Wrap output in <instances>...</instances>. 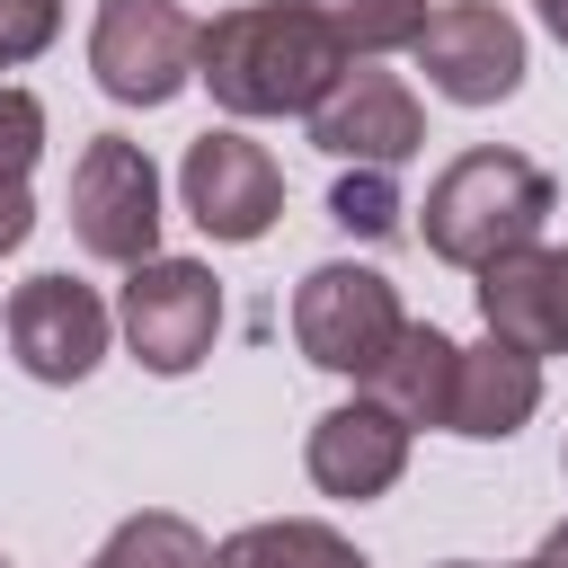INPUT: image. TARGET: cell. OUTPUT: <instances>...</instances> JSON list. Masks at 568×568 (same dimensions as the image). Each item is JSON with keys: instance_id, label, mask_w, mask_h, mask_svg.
<instances>
[{"instance_id": "277c9868", "label": "cell", "mask_w": 568, "mask_h": 568, "mask_svg": "<svg viewBox=\"0 0 568 568\" xmlns=\"http://www.w3.org/2000/svg\"><path fill=\"white\" fill-rule=\"evenodd\" d=\"M71 231H80V248L106 257V266L160 257V169H151L142 142L98 133V142L80 151V169H71Z\"/></svg>"}, {"instance_id": "7c38bea8", "label": "cell", "mask_w": 568, "mask_h": 568, "mask_svg": "<svg viewBox=\"0 0 568 568\" xmlns=\"http://www.w3.org/2000/svg\"><path fill=\"white\" fill-rule=\"evenodd\" d=\"M302 462H311V479H320L328 497H355V506H364V497H382V488L408 470V426L364 390V399H346V408H328V417L311 426V453H302Z\"/></svg>"}, {"instance_id": "d6986e66", "label": "cell", "mask_w": 568, "mask_h": 568, "mask_svg": "<svg viewBox=\"0 0 568 568\" xmlns=\"http://www.w3.org/2000/svg\"><path fill=\"white\" fill-rule=\"evenodd\" d=\"M62 36V0H0V71L36 62Z\"/></svg>"}, {"instance_id": "e0dca14e", "label": "cell", "mask_w": 568, "mask_h": 568, "mask_svg": "<svg viewBox=\"0 0 568 568\" xmlns=\"http://www.w3.org/2000/svg\"><path fill=\"white\" fill-rule=\"evenodd\" d=\"M320 18L346 53H399V44H417L426 0H320Z\"/></svg>"}, {"instance_id": "52a82bcc", "label": "cell", "mask_w": 568, "mask_h": 568, "mask_svg": "<svg viewBox=\"0 0 568 568\" xmlns=\"http://www.w3.org/2000/svg\"><path fill=\"white\" fill-rule=\"evenodd\" d=\"M124 346L151 364V373H195L213 355V328H222V284L195 266V257H142L124 275Z\"/></svg>"}, {"instance_id": "8fae6325", "label": "cell", "mask_w": 568, "mask_h": 568, "mask_svg": "<svg viewBox=\"0 0 568 568\" xmlns=\"http://www.w3.org/2000/svg\"><path fill=\"white\" fill-rule=\"evenodd\" d=\"M479 320L488 337L524 346L532 364L541 355H568V248H515L497 266H479Z\"/></svg>"}, {"instance_id": "2e32d148", "label": "cell", "mask_w": 568, "mask_h": 568, "mask_svg": "<svg viewBox=\"0 0 568 568\" xmlns=\"http://www.w3.org/2000/svg\"><path fill=\"white\" fill-rule=\"evenodd\" d=\"M89 568H213V541L186 515H133L106 532V550Z\"/></svg>"}, {"instance_id": "9c48e42d", "label": "cell", "mask_w": 568, "mask_h": 568, "mask_svg": "<svg viewBox=\"0 0 568 568\" xmlns=\"http://www.w3.org/2000/svg\"><path fill=\"white\" fill-rule=\"evenodd\" d=\"M0 337L36 382H89L98 355H106V302L89 284H71V275H27L9 293Z\"/></svg>"}, {"instance_id": "5bb4252c", "label": "cell", "mask_w": 568, "mask_h": 568, "mask_svg": "<svg viewBox=\"0 0 568 568\" xmlns=\"http://www.w3.org/2000/svg\"><path fill=\"white\" fill-rule=\"evenodd\" d=\"M453 355H462V346H453L444 328L408 320V328H399V346L373 364V382H364V390H373L399 426H444V417H453Z\"/></svg>"}, {"instance_id": "8992f818", "label": "cell", "mask_w": 568, "mask_h": 568, "mask_svg": "<svg viewBox=\"0 0 568 568\" xmlns=\"http://www.w3.org/2000/svg\"><path fill=\"white\" fill-rule=\"evenodd\" d=\"M408 53H417L426 89L453 98V106H497V98L524 89V27H515L506 9H488V0H444V9H426V27H417Z\"/></svg>"}, {"instance_id": "44dd1931", "label": "cell", "mask_w": 568, "mask_h": 568, "mask_svg": "<svg viewBox=\"0 0 568 568\" xmlns=\"http://www.w3.org/2000/svg\"><path fill=\"white\" fill-rule=\"evenodd\" d=\"M36 231V204H27V178H0V257Z\"/></svg>"}, {"instance_id": "7a4b0ae2", "label": "cell", "mask_w": 568, "mask_h": 568, "mask_svg": "<svg viewBox=\"0 0 568 568\" xmlns=\"http://www.w3.org/2000/svg\"><path fill=\"white\" fill-rule=\"evenodd\" d=\"M550 178L524 160V151H462L435 186H426V248L444 257V266H497V257H515V248H532L541 240V222H550Z\"/></svg>"}, {"instance_id": "3957f363", "label": "cell", "mask_w": 568, "mask_h": 568, "mask_svg": "<svg viewBox=\"0 0 568 568\" xmlns=\"http://www.w3.org/2000/svg\"><path fill=\"white\" fill-rule=\"evenodd\" d=\"M399 328H408V311H399L390 275H373V266H346L337 257V266H311L302 293H293V346L320 373L373 382V364L399 346Z\"/></svg>"}, {"instance_id": "6da1fadb", "label": "cell", "mask_w": 568, "mask_h": 568, "mask_svg": "<svg viewBox=\"0 0 568 568\" xmlns=\"http://www.w3.org/2000/svg\"><path fill=\"white\" fill-rule=\"evenodd\" d=\"M346 71V44L328 36L320 0H257L195 36V80L231 115H311Z\"/></svg>"}, {"instance_id": "9a60e30c", "label": "cell", "mask_w": 568, "mask_h": 568, "mask_svg": "<svg viewBox=\"0 0 568 568\" xmlns=\"http://www.w3.org/2000/svg\"><path fill=\"white\" fill-rule=\"evenodd\" d=\"M213 568H364V550L346 541V532H328V524H248V532H231L222 550H213Z\"/></svg>"}, {"instance_id": "cb8c5ba5", "label": "cell", "mask_w": 568, "mask_h": 568, "mask_svg": "<svg viewBox=\"0 0 568 568\" xmlns=\"http://www.w3.org/2000/svg\"><path fill=\"white\" fill-rule=\"evenodd\" d=\"M444 568H479V559H444Z\"/></svg>"}, {"instance_id": "ba28073f", "label": "cell", "mask_w": 568, "mask_h": 568, "mask_svg": "<svg viewBox=\"0 0 568 568\" xmlns=\"http://www.w3.org/2000/svg\"><path fill=\"white\" fill-rule=\"evenodd\" d=\"M178 195L195 213L204 240H266L275 213H284V169L266 160V142L248 133H195L186 142V169H178Z\"/></svg>"}, {"instance_id": "ffe728a7", "label": "cell", "mask_w": 568, "mask_h": 568, "mask_svg": "<svg viewBox=\"0 0 568 568\" xmlns=\"http://www.w3.org/2000/svg\"><path fill=\"white\" fill-rule=\"evenodd\" d=\"M44 151V106L27 89H0V178H27Z\"/></svg>"}, {"instance_id": "d4e9b609", "label": "cell", "mask_w": 568, "mask_h": 568, "mask_svg": "<svg viewBox=\"0 0 568 568\" xmlns=\"http://www.w3.org/2000/svg\"><path fill=\"white\" fill-rule=\"evenodd\" d=\"M524 568H541V559H524Z\"/></svg>"}, {"instance_id": "7402d4cb", "label": "cell", "mask_w": 568, "mask_h": 568, "mask_svg": "<svg viewBox=\"0 0 568 568\" xmlns=\"http://www.w3.org/2000/svg\"><path fill=\"white\" fill-rule=\"evenodd\" d=\"M532 559H541V568H568V524H550V541H541Z\"/></svg>"}, {"instance_id": "603a6c76", "label": "cell", "mask_w": 568, "mask_h": 568, "mask_svg": "<svg viewBox=\"0 0 568 568\" xmlns=\"http://www.w3.org/2000/svg\"><path fill=\"white\" fill-rule=\"evenodd\" d=\"M532 9H541V27H550V36L568 44V0H532Z\"/></svg>"}, {"instance_id": "4fadbf2b", "label": "cell", "mask_w": 568, "mask_h": 568, "mask_svg": "<svg viewBox=\"0 0 568 568\" xmlns=\"http://www.w3.org/2000/svg\"><path fill=\"white\" fill-rule=\"evenodd\" d=\"M532 408H541V364H532L524 346L479 337V346H462V355H453V417H444L453 435L497 444V435H515Z\"/></svg>"}, {"instance_id": "484cf974", "label": "cell", "mask_w": 568, "mask_h": 568, "mask_svg": "<svg viewBox=\"0 0 568 568\" xmlns=\"http://www.w3.org/2000/svg\"><path fill=\"white\" fill-rule=\"evenodd\" d=\"M0 568H9V559H0Z\"/></svg>"}, {"instance_id": "5b68a950", "label": "cell", "mask_w": 568, "mask_h": 568, "mask_svg": "<svg viewBox=\"0 0 568 568\" xmlns=\"http://www.w3.org/2000/svg\"><path fill=\"white\" fill-rule=\"evenodd\" d=\"M195 18L178 0H106L89 27V71L124 106H169L195 80Z\"/></svg>"}, {"instance_id": "ac0fdd59", "label": "cell", "mask_w": 568, "mask_h": 568, "mask_svg": "<svg viewBox=\"0 0 568 568\" xmlns=\"http://www.w3.org/2000/svg\"><path fill=\"white\" fill-rule=\"evenodd\" d=\"M328 222H337V231H364V240H390V231H399V186H390V169H346V178L328 186Z\"/></svg>"}, {"instance_id": "30bf717a", "label": "cell", "mask_w": 568, "mask_h": 568, "mask_svg": "<svg viewBox=\"0 0 568 568\" xmlns=\"http://www.w3.org/2000/svg\"><path fill=\"white\" fill-rule=\"evenodd\" d=\"M311 142L328 160H355V169H399L426 142L417 89L399 71H337V89L311 106Z\"/></svg>"}]
</instances>
